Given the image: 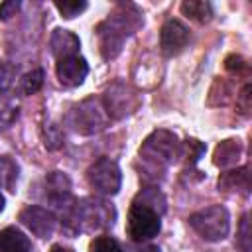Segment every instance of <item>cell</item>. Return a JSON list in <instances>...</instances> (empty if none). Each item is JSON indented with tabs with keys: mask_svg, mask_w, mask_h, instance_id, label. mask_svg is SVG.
<instances>
[{
	"mask_svg": "<svg viewBox=\"0 0 252 252\" xmlns=\"http://www.w3.org/2000/svg\"><path fill=\"white\" fill-rule=\"evenodd\" d=\"M142 24H144V18H142L140 10L132 4H120L112 14H108V18L104 22H100L96 28L102 57L114 59L120 53L124 41Z\"/></svg>",
	"mask_w": 252,
	"mask_h": 252,
	"instance_id": "cell-1",
	"label": "cell"
},
{
	"mask_svg": "<svg viewBox=\"0 0 252 252\" xmlns=\"http://www.w3.org/2000/svg\"><path fill=\"white\" fill-rule=\"evenodd\" d=\"M114 209L100 199H81L67 211V226L75 232H87L110 226L114 222Z\"/></svg>",
	"mask_w": 252,
	"mask_h": 252,
	"instance_id": "cell-2",
	"label": "cell"
},
{
	"mask_svg": "<svg viewBox=\"0 0 252 252\" xmlns=\"http://www.w3.org/2000/svg\"><path fill=\"white\" fill-rule=\"evenodd\" d=\"M179 146L181 144L177 142L175 134H171L167 130H156L144 140V144L140 148V158H144V161L148 165L163 169L177 159Z\"/></svg>",
	"mask_w": 252,
	"mask_h": 252,
	"instance_id": "cell-3",
	"label": "cell"
},
{
	"mask_svg": "<svg viewBox=\"0 0 252 252\" xmlns=\"http://www.w3.org/2000/svg\"><path fill=\"white\" fill-rule=\"evenodd\" d=\"M191 228L209 242H219L228 234L230 217L222 205H211L189 217Z\"/></svg>",
	"mask_w": 252,
	"mask_h": 252,
	"instance_id": "cell-4",
	"label": "cell"
},
{
	"mask_svg": "<svg viewBox=\"0 0 252 252\" xmlns=\"http://www.w3.org/2000/svg\"><path fill=\"white\" fill-rule=\"evenodd\" d=\"M161 230V217L156 209L134 201L128 211V234L136 242L154 238Z\"/></svg>",
	"mask_w": 252,
	"mask_h": 252,
	"instance_id": "cell-5",
	"label": "cell"
},
{
	"mask_svg": "<svg viewBox=\"0 0 252 252\" xmlns=\"http://www.w3.org/2000/svg\"><path fill=\"white\" fill-rule=\"evenodd\" d=\"M106 108L98 98H87L71 112V124L81 134H94L106 126Z\"/></svg>",
	"mask_w": 252,
	"mask_h": 252,
	"instance_id": "cell-6",
	"label": "cell"
},
{
	"mask_svg": "<svg viewBox=\"0 0 252 252\" xmlns=\"http://www.w3.org/2000/svg\"><path fill=\"white\" fill-rule=\"evenodd\" d=\"M91 187L102 195H116L122 185V171L118 163L110 158H98L87 171Z\"/></svg>",
	"mask_w": 252,
	"mask_h": 252,
	"instance_id": "cell-7",
	"label": "cell"
},
{
	"mask_svg": "<svg viewBox=\"0 0 252 252\" xmlns=\"http://www.w3.org/2000/svg\"><path fill=\"white\" fill-rule=\"evenodd\" d=\"M189 43V30L181 20H167L159 32V47L167 57L179 55Z\"/></svg>",
	"mask_w": 252,
	"mask_h": 252,
	"instance_id": "cell-8",
	"label": "cell"
},
{
	"mask_svg": "<svg viewBox=\"0 0 252 252\" xmlns=\"http://www.w3.org/2000/svg\"><path fill=\"white\" fill-rule=\"evenodd\" d=\"M20 220L39 238H47L53 234L55 230V217L51 211L47 209H41V207H26L22 213H20Z\"/></svg>",
	"mask_w": 252,
	"mask_h": 252,
	"instance_id": "cell-9",
	"label": "cell"
},
{
	"mask_svg": "<svg viewBox=\"0 0 252 252\" xmlns=\"http://www.w3.org/2000/svg\"><path fill=\"white\" fill-rule=\"evenodd\" d=\"M87 73H89V65H87L85 57H81V55H73V57L61 59L55 65V75H57L59 83L63 87H69V89L79 87L85 81Z\"/></svg>",
	"mask_w": 252,
	"mask_h": 252,
	"instance_id": "cell-10",
	"label": "cell"
},
{
	"mask_svg": "<svg viewBox=\"0 0 252 252\" xmlns=\"http://www.w3.org/2000/svg\"><path fill=\"white\" fill-rule=\"evenodd\" d=\"M49 45H51V53H53V57H55L57 61H61V59H67V57L79 55L81 39H79L73 32L57 28V30L51 33Z\"/></svg>",
	"mask_w": 252,
	"mask_h": 252,
	"instance_id": "cell-11",
	"label": "cell"
},
{
	"mask_svg": "<svg viewBox=\"0 0 252 252\" xmlns=\"http://www.w3.org/2000/svg\"><path fill=\"white\" fill-rule=\"evenodd\" d=\"M130 100L136 102V100H134V94H132L124 85H114V87L106 93L102 104H104L108 116H116V118H120V116L128 114V112H132L134 104H130Z\"/></svg>",
	"mask_w": 252,
	"mask_h": 252,
	"instance_id": "cell-12",
	"label": "cell"
},
{
	"mask_svg": "<svg viewBox=\"0 0 252 252\" xmlns=\"http://www.w3.org/2000/svg\"><path fill=\"white\" fill-rule=\"evenodd\" d=\"M45 197L57 207L67 205L69 199H71V181H69V177L61 171H51L45 177Z\"/></svg>",
	"mask_w": 252,
	"mask_h": 252,
	"instance_id": "cell-13",
	"label": "cell"
},
{
	"mask_svg": "<svg viewBox=\"0 0 252 252\" xmlns=\"http://www.w3.org/2000/svg\"><path fill=\"white\" fill-rule=\"evenodd\" d=\"M0 252H32L30 238L16 226L0 230Z\"/></svg>",
	"mask_w": 252,
	"mask_h": 252,
	"instance_id": "cell-14",
	"label": "cell"
},
{
	"mask_svg": "<svg viewBox=\"0 0 252 252\" xmlns=\"http://www.w3.org/2000/svg\"><path fill=\"white\" fill-rule=\"evenodd\" d=\"M240 156H242V144H240V140L230 138V140H222L217 146L215 156H213V161L219 167H228V165L238 163Z\"/></svg>",
	"mask_w": 252,
	"mask_h": 252,
	"instance_id": "cell-15",
	"label": "cell"
},
{
	"mask_svg": "<svg viewBox=\"0 0 252 252\" xmlns=\"http://www.w3.org/2000/svg\"><path fill=\"white\" fill-rule=\"evenodd\" d=\"M219 189H222V191H242V193H248V189H250V173H248V167H240V169L222 173L219 177Z\"/></svg>",
	"mask_w": 252,
	"mask_h": 252,
	"instance_id": "cell-16",
	"label": "cell"
},
{
	"mask_svg": "<svg viewBox=\"0 0 252 252\" xmlns=\"http://www.w3.org/2000/svg\"><path fill=\"white\" fill-rule=\"evenodd\" d=\"M181 12L183 16L199 22V24H205L213 18V6L209 2H203V0H185L181 2Z\"/></svg>",
	"mask_w": 252,
	"mask_h": 252,
	"instance_id": "cell-17",
	"label": "cell"
},
{
	"mask_svg": "<svg viewBox=\"0 0 252 252\" xmlns=\"http://www.w3.org/2000/svg\"><path fill=\"white\" fill-rule=\"evenodd\" d=\"M18 175H20L18 163L14 159H10L8 156H0V189L14 193L16 183H18Z\"/></svg>",
	"mask_w": 252,
	"mask_h": 252,
	"instance_id": "cell-18",
	"label": "cell"
},
{
	"mask_svg": "<svg viewBox=\"0 0 252 252\" xmlns=\"http://www.w3.org/2000/svg\"><path fill=\"white\" fill-rule=\"evenodd\" d=\"M20 112V104L8 93H0V128H8L16 122Z\"/></svg>",
	"mask_w": 252,
	"mask_h": 252,
	"instance_id": "cell-19",
	"label": "cell"
},
{
	"mask_svg": "<svg viewBox=\"0 0 252 252\" xmlns=\"http://www.w3.org/2000/svg\"><path fill=\"white\" fill-rule=\"evenodd\" d=\"M43 85V71L41 69H32L28 71L22 81H20V89L24 94H35Z\"/></svg>",
	"mask_w": 252,
	"mask_h": 252,
	"instance_id": "cell-20",
	"label": "cell"
},
{
	"mask_svg": "<svg viewBox=\"0 0 252 252\" xmlns=\"http://www.w3.org/2000/svg\"><path fill=\"white\" fill-rule=\"evenodd\" d=\"M179 154H183L189 163H197L199 158L205 154V144L199 142V140H195V138H189V140H185L179 146Z\"/></svg>",
	"mask_w": 252,
	"mask_h": 252,
	"instance_id": "cell-21",
	"label": "cell"
},
{
	"mask_svg": "<svg viewBox=\"0 0 252 252\" xmlns=\"http://www.w3.org/2000/svg\"><path fill=\"white\" fill-rule=\"evenodd\" d=\"M87 6L89 4L85 0H63V2H55V8L59 10V14L63 18H67V20H71V18L79 16L81 12H85Z\"/></svg>",
	"mask_w": 252,
	"mask_h": 252,
	"instance_id": "cell-22",
	"label": "cell"
},
{
	"mask_svg": "<svg viewBox=\"0 0 252 252\" xmlns=\"http://www.w3.org/2000/svg\"><path fill=\"white\" fill-rule=\"evenodd\" d=\"M89 250H91V252H122L120 244H118L112 236H106V234L96 236V238L91 242V248H89Z\"/></svg>",
	"mask_w": 252,
	"mask_h": 252,
	"instance_id": "cell-23",
	"label": "cell"
},
{
	"mask_svg": "<svg viewBox=\"0 0 252 252\" xmlns=\"http://www.w3.org/2000/svg\"><path fill=\"white\" fill-rule=\"evenodd\" d=\"M236 106L242 114H250V108H252V100H250V85L246 83L240 91V94H236Z\"/></svg>",
	"mask_w": 252,
	"mask_h": 252,
	"instance_id": "cell-24",
	"label": "cell"
},
{
	"mask_svg": "<svg viewBox=\"0 0 252 252\" xmlns=\"http://www.w3.org/2000/svg\"><path fill=\"white\" fill-rule=\"evenodd\" d=\"M238 244L242 248V252H250V222H248V215L242 217L240 222V236H238Z\"/></svg>",
	"mask_w": 252,
	"mask_h": 252,
	"instance_id": "cell-25",
	"label": "cell"
},
{
	"mask_svg": "<svg viewBox=\"0 0 252 252\" xmlns=\"http://www.w3.org/2000/svg\"><path fill=\"white\" fill-rule=\"evenodd\" d=\"M14 79V67L8 65L6 61H0V93H4Z\"/></svg>",
	"mask_w": 252,
	"mask_h": 252,
	"instance_id": "cell-26",
	"label": "cell"
},
{
	"mask_svg": "<svg viewBox=\"0 0 252 252\" xmlns=\"http://www.w3.org/2000/svg\"><path fill=\"white\" fill-rule=\"evenodd\" d=\"M47 132H49V134H45V146H47L49 150H53V148L61 146L63 138H61V134L57 132V126L49 124V126H47Z\"/></svg>",
	"mask_w": 252,
	"mask_h": 252,
	"instance_id": "cell-27",
	"label": "cell"
},
{
	"mask_svg": "<svg viewBox=\"0 0 252 252\" xmlns=\"http://www.w3.org/2000/svg\"><path fill=\"white\" fill-rule=\"evenodd\" d=\"M20 10V2L18 0H8L0 4V20H8L12 16H16V12Z\"/></svg>",
	"mask_w": 252,
	"mask_h": 252,
	"instance_id": "cell-28",
	"label": "cell"
},
{
	"mask_svg": "<svg viewBox=\"0 0 252 252\" xmlns=\"http://www.w3.org/2000/svg\"><path fill=\"white\" fill-rule=\"evenodd\" d=\"M224 67L228 69V71H242V69H246L248 65H246V61L240 57V55H230V57H226V61H224Z\"/></svg>",
	"mask_w": 252,
	"mask_h": 252,
	"instance_id": "cell-29",
	"label": "cell"
},
{
	"mask_svg": "<svg viewBox=\"0 0 252 252\" xmlns=\"http://www.w3.org/2000/svg\"><path fill=\"white\" fill-rule=\"evenodd\" d=\"M49 252H75V250L65 248V246H61V244H55V246H51V248H49Z\"/></svg>",
	"mask_w": 252,
	"mask_h": 252,
	"instance_id": "cell-30",
	"label": "cell"
},
{
	"mask_svg": "<svg viewBox=\"0 0 252 252\" xmlns=\"http://www.w3.org/2000/svg\"><path fill=\"white\" fill-rule=\"evenodd\" d=\"M140 252H161L158 246H146V248H142Z\"/></svg>",
	"mask_w": 252,
	"mask_h": 252,
	"instance_id": "cell-31",
	"label": "cell"
},
{
	"mask_svg": "<svg viewBox=\"0 0 252 252\" xmlns=\"http://www.w3.org/2000/svg\"><path fill=\"white\" fill-rule=\"evenodd\" d=\"M4 205H6V201H4V195L0 193V213L4 211Z\"/></svg>",
	"mask_w": 252,
	"mask_h": 252,
	"instance_id": "cell-32",
	"label": "cell"
}]
</instances>
